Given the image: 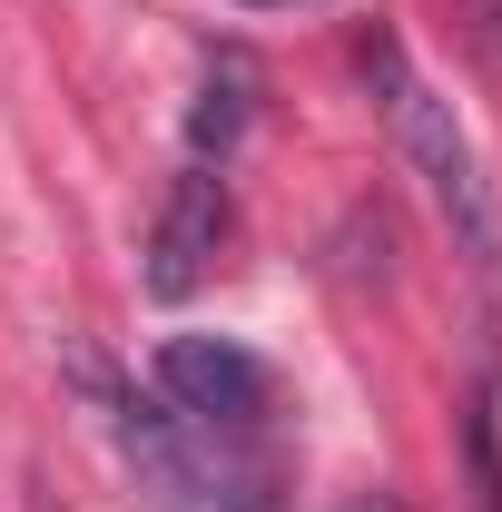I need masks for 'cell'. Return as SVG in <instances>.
<instances>
[{"label": "cell", "instance_id": "6", "mask_svg": "<svg viewBox=\"0 0 502 512\" xmlns=\"http://www.w3.org/2000/svg\"><path fill=\"white\" fill-rule=\"evenodd\" d=\"M463 453H473V512H502V384H483V394H473Z\"/></svg>", "mask_w": 502, "mask_h": 512}, {"label": "cell", "instance_id": "8", "mask_svg": "<svg viewBox=\"0 0 502 512\" xmlns=\"http://www.w3.org/2000/svg\"><path fill=\"white\" fill-rule=\"evenodd\" d=\"M237 10H286V0H237Z\"/></svg>", "mask_w": 502, "mask_h": 512}, {"label": "cell", "instance_id": "2", "mask_svg": "<svg viewBox=\"0 0 502 512\" xmlns=\"http://www.w3.org/2000/svg\"><path fill=\"white\" fill-rule=\"evenodd\" d=\"M355 69H365V89H375V109H384V128H394V148H404V168H414L424 197L443 207L453 247L473 256V266H502V217H493L483 158H473V138H463V119H453V99L414 69V50H404L394 30H365V40H355Z\"/></svg>", "mask_w": 502, "mask_h": 512}, {"label": "cell", "instance_id": "1", "mask_svg": "<svg viewBox=\"0 0 502 512\" xmlns=\"http://www.w3.org/2000/svg\"><path fill=\"white\" fill-rule=\"evenodd\" d=\"M99 414H109V444H119L128 483L148 512H276V444H227L188 424L178 404L138 394V384H109L99 365H79Z\"/></svg>", "mask_w": 502, "mask_h": 512}, {"label": "cell", "instance_id": "7", "mask_svg": "<svg viewBox=\"0 0 502 512\" xmlns=\"http://www.w3.org/2000/svg\"><path fill=\"white\" fill-rule=\"evenodd\" d=\"M335 512H414V503H404V493H384V483H375V493H345Z\"/></svg>", "mask_w": 502, "mask_h": 512}, {"label": "cell", "instance_id": "4", "mask_svg": "<svg viewBox=\"0 0 502 512\" xmlns=\"http://www.w3.org/2000/svg\"><path fill=\"white\" fill-rule=\"evenodd\" d=\"M227 247V168H178L168 178V207H158V227H148V296H188L197 276L217 266Z\"/></svg>", "mask_w": 502, "mask_h": 512}, {"label": "cell", "instance_id": "5", "mask_svg": "<svg viewBox=\"0 0 502 512\" xmlns=\"http://www.w3.org/2000/svg\"><path fill=\"white\" fill-rule=\"evenodd\" d=\"M247 60L237 50H207V69H197V109H188V158L197 168H227V148L247 138Z\"/></svg>", "mask_w": 502, "mask_h": 512}, {"label": "cell", "instance_id": "3", "mask_svg": "<svg viewBox=\"0 0 502 512\" xmlns=\"http://www.w3.org/2000/svg\"><path fill=\"white\" fill-rule=\"evenodd\" d=\"M148 394L158 404H178L188 424L207 434H227V444H276V365L237 345V335H168L158 345V365H148Z\"/></svg>", "mask_w": 502, "mask_h": 512}]
</instances>
